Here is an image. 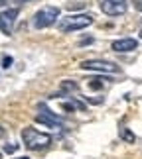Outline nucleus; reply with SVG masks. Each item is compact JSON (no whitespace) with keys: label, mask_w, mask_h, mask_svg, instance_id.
<instances>
[{"label":"nucleus","mask_w":142,"mask_h":159,"mask_svg":"<svg viewBox=\"0 0 142 159\" xmlns=\"http://www.w3.org/2000/svg\"><path fill=\"white\" fill-rule=\"evenodd\" d=\"M79 67L85 71H97V73H120L119 65L110 63V61H105V59H87Z\"/></svg>","instance_id":"4"},{"label":"nucleus","mask_w":142,"mask_h":159,"mask_svg":"<svg viewBox=\"0 0 142 159\" xmlns=\"http://www.w3.org/2000/svg\"><path fill=\"white\" fill-rule=\"evenodd\" d=\"M22 142L28 149H44L51 143V138L44 132H38L36 128H24L22 130Z\"/></svg>","instance_id":"2"},{"label":"nucleus","mask_w":142,"mask_h":159,"mask_svg":"<svg viewBox=\"0 0 142 159\" xmlns=\"http://www.w3.org/2000/svg\"><path fill=\"white\" fill-rule=\"evenodd\" d=\"M138 47V41L134 38H122V39H116L113 41L110 49L116 51V53H128V51H134Z\"/></svg>","instance_id":"7"},{"label":"nucleus","mask_w":142,"mask_h":159,"mask_svg":"<svg viewBox=\"0 0 142 159\" xmlns=\"http://www.w3.org/2000/svg\"><path fill=\"white\" fill-rule=\"evenodd\" d=\"M140 38H142V30H140Z\"/></svg>","instance_id":"18"},{"label":"nucleus","mask_w":142,"mask_h":159,"mask_svg":"<svg viewBox=\"0 0 142 159\" xmlns=\"http://www.w3.org/2000/svg\"><path fill=\"white\" fill-rule=\"evenodd\" d=\"M10 63H12V59L10 57H4V65L2 67H10Z\"/></svg>","instance_id":"15"},{"label":"nucleus","mask_w":142,"mask_h":159,"mask_svg":"<svg viewBox=\"0 0 142 159\" xmlns=\"http://www.w3.org/2000/svg\"><path fill=\"white\" fill-rule=\"evenodd\" d=\"M134 6H136V10H142V0H134Z\"/></svg>","instance_id":"14"},{"label":"nucleus","mask_w":142,"mask_h":159,"mask_svg":"<svg viewBox=\"0 0 142 159\" xmlns=\"http://www.w3.org/2000/svg\"><path fill=\"white\" fill-rule=\"evenodd\" d=\"M61 89H63V90H77V84H75V83H71V81H63Z\"/></svg>","instance_id":"10"},{"label":"nucleus","mask_w":142,"mask_h":159,"mask_svg":"<svg viewBox=\"0 0 142 159\" xmlns=\"http://www.w3.org/2000/svg\"><path fill=\"white\" fill-rule=\"evenodd\" d=\"M36 122H38V124H44L47 128H61V118H57L51 110H46V108H44V112H40L36 116Z\"/></svg>","instance_id":"8"},{"label":"nucleus","mask_w":142,"mask_h":159,"mask_svg":"<svg viewBox=\"0 0 142 159\" xmlns=\"http://www.w3.org/2000/svg\"><path fill=\"white\" fill-rule=\"evenodd\" d=\"M0 159H2V153H0Z\"/></svg>","instance_id":"19"},{"label":"nucleus","mask_w":142,"mask_h":159,"mask_svg":"<svg viewBox=\"0 0 142 159\" xmlns=\"http://www.w3.org/2000/svg\"><path fill=\"white\" fill-rule=\"evenodd\" d=\"M18 14H20V10H18V8H8V10L0 12V32H2L4 35H12Z\"/></svg>","instance_id":"5"},{"label":"nucleus","mask_w":142,"mask_h":159,"mask_svg":"<svg viewBox=\"0 0 142 159\" xmlns=\"http://www.w3.org/2000/svg\"><path fill=\"white\" fill-rule=\"evenodd\" d=\"M16 149H18V145H14V143H8V145L4 148V151H6V153H14Z\"/></svg>","instance_id":"12"},{"label":"nucleus","mask_w":142,"mask_h":159,"mask_svg":"<svg viewBox=\"0 0 142 159\" xmlns=\"http://www.w3.org/2000/svg\"><path fill=\"white\" fill-rule=\"evenodd\" d=\"M120 139L126 143H134V139H136V136L128 130V128H120Z\"/></svg>","instance_id":"9"},{"label":"nucleus","mask_w":142,"mask_h":159,"mask_svg":"<svg viewBox=\"0 0 142 159\" xmlns=\"http://www.w3.org/2000/svg\"><path fill=\"white\" fill-rule=\"evenodd\" d=\"M93 24V16L89 14H71V16H65L57 22V28L59 32L63 34H69V32H77V30H85Z\"/></svg>","instance_id":"1"},{"label":"nucleus","mask_w":142,"mask_h":159,"mask_svg":"<svg viewBox=\"0 0 142 159\" xmlns=\"http://www.w3.org/2000/svg\"><path fill=\"white\" fill-rule=\"evenodd\" d=\"M16 159H30V157H16Z\"/></svg>","instance_id":"17"},{"label":"nucleus","mask_w":142,"mask_h":159,"mask_svg":"<svg viewBox=\"0 0 142 159\" xmlns=\"http://www.w3.org/2000/svg\"><path fill=\"white\" fill-rule=\"evenodd\" d=\"M99 6L107 16H122L128 8L126 0H99Z\"/></svg>","instance_id":"6"},{"label":"nucleus","mask_w":142,"mask_h":159,"mask_svg":"<svg viewBox=\"0 0 142 159\" xmlns=\"http://www.w3.org/2000/svg\"><path fill=\"white\" fill-rule=\"evenodd\" d=\"M59 18V8L57 6H44L40 8L38 12L34 14V28L36 30H44V28H49L57 22Z\"/></svg>","instance_id":"3"},{"label":"nucleus","mask_w":142,"mask_h":159,"mask_svg":"<svg viewBox=\"0 0 142 159\" xmlns=\"http://www.w3.org/2000/svg\"><path fill=\"white\" fill-rule=\"evenodd\" d=\"M4 136H6V130H4V128H2V126H0V139H2Z\"/></svg>","instance_id":"16"},{"label":"nucleus","mask_w":142,"mask_h":159,"mask_svg":"<svg viewBox=\"0 0 142 159\" xmlns=\"http://www.w3.org/2000/svg\"><path fill=\"white\" fill-rule=\"evenodd\" d=\"M99 81H101V79H91V81H89V87L91 89H101V83H99Z\"/></svg>","instance_id":"11"},{"label":"nucleus","mask_w":142,"mask_h":159,"mask_svg":"<svg viewBox=\"0 0 142 159\" xmlns=\"http://www.w3.org/2000/svg\"><path fill=\"white\" fill-rule=\"evenodd\" d=\"M85 2H75V4H69V10H75V8H83Z\"/></svg>","instance_id":"13"}]
</instances>
